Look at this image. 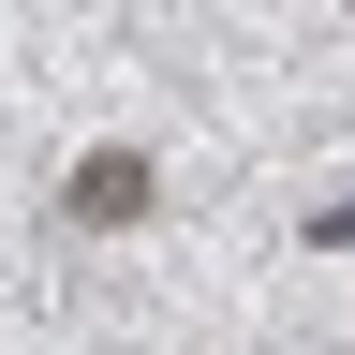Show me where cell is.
I'll list each match as a JSON object with an SVG mask.
<instances>
[{
  "label": "cell",
  "instance_id": "obj_2",
  "mask_svg": "<svg viewBox=\"0 0 355 355\" xmlns=\"http://www.w3.org/2000/svg\"><path fill=\"white\" fill-rule=\"evenodd\" d=\"M311 252H355V193H326V207H311Z\"/></svg>",
  "mask_w": 355,
  "mask_h": 355
},
{
  "label": "cell",
  "instance_id": "obj_1",
  "mask_svg": "<svg viewBox=\"0 0 355 355\" xmlns=\"http://www.w3.org/2000/svg\"><path fill=\"white\" fill-rule=\"evenodd\" d=\"M148 207V148H89L74 163V222H133Z\"/></svg>",
  "mask_w": 355,
  "mask_h": 355
}]
</instances>
